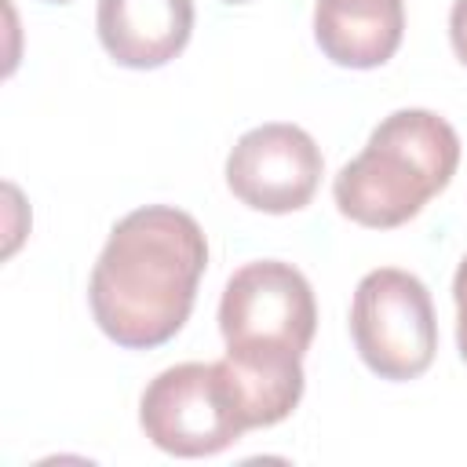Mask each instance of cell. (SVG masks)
<instances>
[{
  "label": "cell",
  "instance_id": "6da1fadb",
  "mask_svg": "<svg viewBox=\"0 0 467 467\" xmlns=\"http://www.w3.org/2000/svg\"><path fill=\"white\" fill-rule=\"evenodd\" d=\"M204 266L201 223L171 204H142L109 230L95 259L91 317L117 347H161L186 325Z\"/></svg>",
  "mask_w": 467,
  "mask_h": 467
},
{
  "label": "cell",
  "instance_id": "7a4b0ae2",
  "mask_svg": "<svg viewBox=\"0 0 467 467\" xmlns=\"http://www.w3.org/2000/svg\"><path fill=\"white\" fill-rule=\"evenodd\" d=\"M314 328V288L292 263L255 259L230 274L219 299L223 358L244 387L255 427H274L299 405Z\"/></svg>",
  "mask_w": 467,
  "mask_h": 467
},
{
  "label": "cell",
  "instance_id": "3957f363",
  "mask_svg": "<svg viewBox=\"0 0 467 467\" xmlns=\"http://www.w3.org/2000/svg\"><path fill=\"white\" fill-rule=\"evenodd\" d=\"M460 164L456 128L431 109H394L332 182L336 208L368 230H394L438 197Z\"/></svg>",
  "mask_w": 467,
  "mask_h": 467
},
{
  "label": "cell",
  "instance_id": "277c9868",
  "mask_svg": "<svg viewBox=\"0 0 467 467\" xmlns=\"http://www.w3.org/2000/svg\"><path fill=\"white\" fill-rule=\"evenodd\" d=\"M146 438L171 456H215L252 431V409L230 361H182L150 379L139 401Z\"/></svg>",
  "mask_w": 467,
  "mask_h": 467
},
{
  "label": "cell",
  "instance_id": "5b68a950",
  "mask_svg": "<svg viewBox=\"0 0 467 467\" xmlns=\"http://www.w3.org/2000/svg\"><path fill=\"white\" fill-rule=\"evenodd\" d=\"M350 336L361 361L390 383L416 379L438 350V321L427 285L398 266L368 270L350 299Z\"/></svg>",
  "mask_w": 467,
  "mask_h": 467
},
{
  "label": "cell",
  "instance_id": "8992f818",
  "mask_svg": "<svg viewBox=\"0 0 467 467\" xmlns=\"http://www.w3.org/2000/svg\"><path fill=\"white\" fill-rule=\"evenodd\" d=\"M321 150L299 124H259L244 131L226 157L230 193L266 215L299 212L321 182Z\"/></svg>",
  "mask_w": 467,
  "mask_h": 467
},
{
  "label": "cell",
  "instance_id": "52a82bcc",
  "mask_svg": "<svg viewBox=\"0 0 467 467\" xmlns=\"http://www.w3.org/2000/svg\"><path fill=\"white\" fill-rule=\"evenodd\" d=\"M95 29L117 66L157 69L190 44L193 0H99Z\"/></svg>",
  "mask_w": 467,
  "mask_h": 467
},
{
  "label": "cell",
  "instance_id": "ba28073f",
  "mask_svg": "<svg viewBox=\"0 0 467 467\" xmlns=\"http://www.w3.org/2000/svg\"><path fill=\"white\" fill-rule=\"evenodd\" d=\"M405 33V0H317L314 40L347 69H376L394 58Z\"/></svg>",
  "mask_w": 467,
  "mask_h": 467
},
{
  "label": "cell",
  "instance_id": "9c48e42d",
  "mask_svg": "<svg viewBox=\"0 0 467 467\" xmlns=\"http://www.w3.org/2000/svg\"><path fill=\"white\" fill-rule=\"evenodd\" d=\"M452 299H456V347H460V358L467 361V255L452 274Z\"/></svg>",
  "mask_w": 467,
  "mask_h": 467
},
{
  "label": "cell",
  "instance_id": "30bf717a",
  "mask_svg": "<svg viewBox=\"0 0 467 467\" xmlns=\"http://www.w3.org/2000/svg\"><path fill=\"white\" fill-rule=\"evenodd\" d=\"M449 40H452L456 58L467 66V0H456L449 11Z\"/></svg>",
  "mask_w": 467,
  "mask_h": 467
},
{
  "label": "cell",
  "instance_id": "8fae6325",
  "mask_svg": "<svg viewBox=\"0 0 467 467\" xmlns=\"http://www.w3.org/2000/svg\"><path fill=\"white\" fill-rule=\"evenodd\" d=\"M47 4H69V0H47Z\"/></svg>",
  "mask_w": 467,
  "mask_h": 467
},
{
  "label": "cell",
  "instance_id": "7c38bea8",
  "mask_svg": "<svg viewBox=\"0 0 467 467\" xmlns=\"http://www.w3.org/2000/svg\"><path fill=\"white\" fill-rule=\"evenodd\" d=\"M226 4H244V0H226Z\"/></svg>",
  "mask_w": 467,
  "mask_h": 467
}]
</instances>
